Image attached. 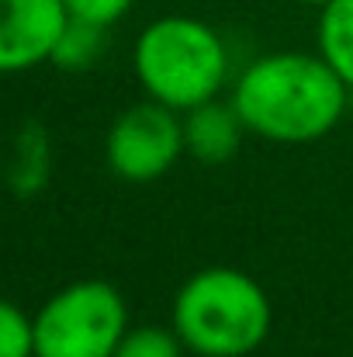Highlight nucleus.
<instances>
[{"mask_svg":"<svg viewBox=\"0 0 353 357\" xmlns=\"http://www.w3.org/2000/svg\"><path fill=\"white\" fill-rule=\"evenodd\" d=\"M350 87L319 52H270L253 59L233 87L249 135L281 146L326 139L347 115Z\"/></svg>","mask_w":353,"mask_h":357,"instance_id":"1","label":"nucleus"},{"mask_svg":"<svg viewBox=\"0 0 353 357\" xmlns=\"http://www.w3.org/2000/svg\"><path fill=\"white\" fill-rule=\"evenodd\" d=\"M173 333L194 357H249L274 326L270 295L239 267L191 274L170 312Z\"/></svg>","mask_w":353,"mask_h":357,"instance_id":"2","label":"nucleus"},{"mask_svg":"<svg viewBox=\"0 0 353 357\" xmlns=\"http://www.w3.org/2000/svg\"><path fill=\"white\" fill-rule=\"evenodd\" d=\"M132 70L146 98L184 115L219 98L229 80V49L208 21L163 14L139 31Z\"/></svg>","mask_w":353,"mask_h":357,"instance_id":"3","label":"nucleus"},{"mask_svg":"<svg viewBox=\"0 0 353 357\" xmlns=\"http://www.w3.org/2000/svg\"><path fill=\"white\" fill-rule=\"evenodd\" d=\"M125 330L128 305L115 284L73 281L35 312V357H111Z\"/></svg>","mask_w":353,"mask_h":357,"instance_id":"4","label":"nucleus"},{"mask_svg":"<svg viewBox=\"0 0 353 357\" xmlns=\"http://www.w3.org/2000/svg\"><path fill=\"white\" fill-rule=\"evenodd\" d=\"M184 153V115L152 98L125 108L104 139L108 167L128 184L159 181Z\"/></svg>","mask_w":353,"mask_h":357,"instance_id":"5","label":"nucleus"},{"mask_svg":"<svg viewBox=\"0 0 353 357\" xmlns=\"http://www.w3.org/2000/svg\"><path fill=\"white\" fill-rule=\"evenodd\" d=\"M63 0H0V73H24L52 63L63 28Z\"/></svg>","mask_w":353,"mask_h":357,"instance_id":"6","label":"nucleus"},{"mask_svg":"<svg viewBox=\"0 0 353 357\" xmlns=\"http://www.w3.org/2000/svg\"><path fill=\"white\" fill-rule=\"evenodd\" d=\"M242 135H246V125L233 101L219 105L215 98L184 112V149L205 167L229 163L242 146Z\"/></svg>","mask_w":353,"mask_h":357,"instance_id":"7","label":"nucleus"},{"mask_svg":"<svg viewBox=\"0 0 353 357\" xmlns=\"http://www.w3.org/2000/svg\"><path fill=\"white\" fill-rule=\"evenodd\" d=\"M315 45H319V56L353 91V0H326L319 7Z\"/></svg>","mask_w":353,"mask_h":357,"instance_id":"8","label":"nucleus"},{"mask_svg":"<svg viewBox=\"0 0 353 357\" xmlns=\"http://www.w3.org/2000/svg\"><path fill=\"white\" fill-rule=\"evenodd\" d=\"M104 35H108V28H97V24L70 17V24L63 28L59 45L52 52V66H59L66 73H80V70L94 66V59L104 49Z\"/></svg>","mask_w":353,"mask_h":357,"instance_id":"9","label":"nucleus"},{"mask_svg":"<svg viewBox=\"0 0 353 357\" xmlns=\"http://www.w3.org/2000/svg\"><path fill=\"white\" fill-rule=\"evenodd\" d=\"M45 174H49L45 135L35 125H28V132L17 139V156H14V167H10V188L21 191V195H31L45 184Z\"/></svg>","mask_w":353,"mask_h":357,"instance_id":"10","label":"nucleus"},{"mask_svg":"<svg viewBox=\"0 0 353 357\" xmlns=\"http://www.w3.org/2000/svg\"><path fill=\"white\" fill-rule=\"evenodd\" d=\"M187 347L180 344V337L163 326H128L125 337L118 340L115 354L111 357H184Z\"/></svg>","mask_w":353,"mask_h":357,"instance_id":"11","label":"nucleus"},{"mask_svg":"<svg viewBox=\"0 0 353 357\" xmlns=\"http://www.w3.org/2000/svg\"><path fill=\"white\" fill-rule=\"evenodd\" d=\"M0 357H35V316L0 298Z\"/></svg>","mask_w":353,"mask_h":357,"instance_id":"12","label":"nucleus"},{"mask_svg":"<svg viewBox=\"0 0 353 357\" xmlns=\"http://www.w3.org/2000/svg\"><path fill=\"white\" fill-rule=\"evenodd\" d=\"M63 3L70 17L97 24V28H111L135 7V0H63Z\"/></svg>","mask_w":353,"mask_h":357,"instance_id":"13","label":"nucleus"},{"mask_svg":"<svg viewBox=\"0 0 353 357\" xmlns=\"http://www.w3.org/2000/svg\"><path fill=\"white\" fill-rule=\"evenodd\" d=\"M298 3H312V7H322L326 0H298Z\"/></svg>","mask_w":353,"mask_h":357,"instance_id":"14","label":"nucleus"}]
</instances>
